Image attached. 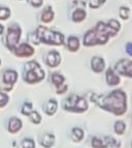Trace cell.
<instances>
[{
    "mask_svg": "<svg viewBox=\"0 0 132 148\" xmlns=\"http://www.w3.org/2000/svg\"><path fill=\"white\" fill-rule=\"evenodd\" d=\"M120 30V23L116 20H110L108 23L99 22L96 27L89 30L84 37L85 46H95L103 45L108 42L110 36L117 34Z\"/></svg>",
    "mask_w": 132,
    "mask_h": 148,
    "instance_id": "obj_1",
    "label": "cell"
},
{
    "mask_svg": "<svg viewBox=\"0 0 132 148\" xmlns=\"http://www.w3.org/2000/svg\"><path fill=\"white\" fill-rule=\"evenodd\" d=\"M104 110L112 112L115 115H122L126 112V94L122 90H115L106 96H100L98 101H94Z\"/></svg>",
    "mask_w": 132,
    "mask_h": 148,
    "instance_id": "obj_2",
    "label": "cell"
},
{
    "mask_svg": "<svg viewBox=\"0 0 132 148\" xmlns=\"http://www.w3.org/2000/svg\"><path fill=\"white\" fill-rule=\"evenodd\" d=\"M36 36L38 42H42L48 45L60 46L64 42V36L60 32L50 30L47 27H39L37 29Z\"/></svg>",
    "mask_w": 132,
    "mask_h": 148,
    "instance_id": "obj_3",
    "label": "cell"
},
{
    "mask_svg": "<svg viewBox=\"0 0 132 148\" xmlns=\"http://www.w3.org/2000/svg\"><path fill=\"white\" fill-rule=\"evenodd\" d=\"M44 78V72L40 69L39 64L35 61H30L25 65L24 80L27 83H37Z\"/></svg>",
    "mask_w": 132,
    "mask_h": 148,
    "instance_id": "obj_4",
    "label": "cell"
},
{
    "mask_svg": "<svg viewBox=\"0 0 132 148\" xmlns=\"http://www.w3.org/2000/svg\"><path fill=\"white\" fill-rule=\"evenodd\" d=\"M63 107L67 111L84 112L88 109V104L83 97H80L78 95H70L63 103Z\"/></svg>",
    "mask_w": 132,
    "mask_h": 148,
    "instance_id": "obj_5",
    "label": "cell"
},
{
    "mask_svg": "<svg viewBox=\"0 0 132 148\" xmlns=\"http://www.w3.org/2000/svg\"><path fill=\"white\" fill-rule=\"evenodd\" d=\"M20 36H21V29H20V27L18 25H12L7 29L6 47H7L10 51H14V50L17 48Z\"/></svg>",
    "mask_w": 132,
    "mask_h": 148,
    "instance_id": "obj_6",
    "label": "cell"
},
{
    "mask_svg": "<svg viewBox=\"0 0 132 148\" xmlns=\"http://www.w3.org/2000/svg\"><path fill=\"white\" fill-rule=\"evenodd\" d=\"M115 71H117L120 75L131 77L132 76V62L129 59H122L116 64Z\"/></svg>",
    "mask_w": 132,
    "mask_h": 148,
    "instance_id": "obj_7",
    "label": "cell"
},
{
    "mask_svg": "<svg viewBox=\"0 0 132 148\" xmlns=\"http://www.w3.org/2000/svg\"><path fill=\"white\" fill-rule=\"evenodd\" d=\"M34 53V49L28 44H22L15 49V54L18 57H29Z\"/></svg>",
    "mask_w": 132,
    "mask_h": 148,
    "instance_id": "obj_8",
    "label": "cell"
},
{
    "mask_svg": "<svg viewBox=\"0 0 132 148\" xmlns=\"http://www.w3.org/2000/svg\"><path fill=\"white\" fill-rule=\"evenodd\" d=\"M61 61V57L57 51H52L49 54L47 55V58H46V62L49 66L51 67H56L60 64Z\"/></svg>",
    "mask_w": 132,
    "mask_h": 148,
    "instance_id": "obj_9",
    "label": "cell"
},
{
    "mask_svg": "<svg viewBox=\"0 0 132 148\" xmlns=\"http://www.w3.org/2000/svg\"><path fill=\"white\" fill-rule=\"evenodd\" d=\"M91 65H92V69L95 73H101L104 69V60L101 57H93Z\"/></svg>",
    "mask_w": 132,
    "mask_h": 148,
    "instance_id": "obj_10",
    "label": "cell"
},
{
    "mask_svg": "<svg viewBox=\"0 0 132 148\" xmlns=\"http://www.w3.org/2000/svg\"><path fill=\"white\" fill-rule=\"evenodd\" d=\"M18 80V74L15 71H6L3 75V82L5 84H15Z\"/></svg>",
    "mask_w": 132,
    "mask_h": 148,
    "instance_id": "obj_11",
    "label": "cell"
},
{
    "mask_svg": "<svg viewBox=\"0 0 132 148\" xmlns=\"http://www.w3.org/2000/svg\"><path fill=\"white\" fill-rule=\"evenodd\" d=\"M21 127H22V121L20 120L19 118L14 117V118H12L10 120V124H8V131H10V133H17V132H19L21 130Z\"/></svg>",
    "mask_w": 132,
    "mask_h": 148,
    "instance_id": "obj_12",
    "label": "cell"
},
{
    "mask_svg": "<svg viewBox=\"0 0 132 148\" xmlns=\"http://www.w3.org/2000/svg\"><path fill=\"white\" fill-rule=\"evenodd\" d=\"M106 82L108 83V85H118L120 84V78L116 75V73L113 69H108L106 72Z\"/></svg>",
    "mask_w": 132,
    "mask_h": 148,
    "instance_id": "obj_13",
    "label": "cell"
},
{
    "mask_svg": "<svg viewBox=\"0 0 132 148\" xmlns=\"http://www.w3.org/2000/svg\"><path fill=\"white\" fill-rule=\"evenodd\" d=\"M54 142H55V137L52 134H44V135L42 136V138H40V144L46 148H49L51 146H53Z\"/></svg>",
    "mask_w": 132,
    "mask_h": 148,
    "instance_id": "obj_14",
    "label": "cell"
},
{
    "mask_svg": "<svg viewBox=\"0 0 132 148\" xmlns=\"http://www.w3.org/2000/svg\"><path fill=\"white\" fill-rule=\"evenodd\" d=\"M53 18H54V12L52 10V8L48 6L44 10H42V22L44 23H49L53 20Z\"/></svg>",
    "mask_w": 132,
    "mask_h": 148,
    "instance_id": "obj_15",
    "label": "cell"
},
{
    "mask_svg": "<svg viewBox=\"0 0 132 148\" xmlns=\"http://www.w3.org/2000/svg\"><path fill=\"white\" fill-rule=\"evenodd\" d=\"M44 111L48 115H54L57 111V101L54 99H50L44 106Z\"/></svg>",
    "mask_w": 132,
    "mask_h": 148,
    "instance_id": "obj_16",
    "label": "cell"
},
{
    "mask_svg": "<svg viewBox=\"0 0 132 148\" xmlns=\"http://www.w3.org/2000/svg\"><path fill=\"white\" fill-rule=\"evenodd\" d=\"M67 48L69 51H78L80 48V42L76 36H70L67 40Z\"/></svg>",
    "mask_w": 132,
    "mask_h": 148,
    "instance_id": "obj_17",
    "label": "cell"
},
{
    "mask_svg": "<svg viewBox=\"0 0 132 148\" xmlns=\"http://www.w3.org/2000/svg\"><path fill=\"white\" fill-rule=\"evenodd\" d=\"M86 18V12L82 8H78V10H74V12L72 14V20L74 22H82Z\"/></svg>",
    "mask_w": 132,
    "mask_h": 148,
    "instance_id": "obj_18",
    "label": "cell"
},
{
    "mask_svg": "<svg viewBox=\"0 0 132 148\" xmlns=\"http://www.w3.org/2000/svg\"><path fill=\"white\" fill-rule=\"evenodd\" d=\"M51 80H52V82L54 83V85H56V86L58 87V86H60V85L64 84V80L65 79H64V77L62 76V75L58 74V73H54V74L52 75Z\"/></svg>",
    "mask_w": 132,
    "mask_h": 148,
    "instance_id": "obj_19",
    "label": "cell"
},
{
    "mask_svg": "<svg viewBox=\"0 0 132 148\" xmlns=\"http://www.w3.org/2000/svg\"><path fill=\"white\" fill-rule=\"evenodd\" d=\"M84 138V132L81 128H73L72 130V139L76 140V142H80Z\"/></svg>",
    "mask_w": 132,
    "mask_h": 148,
    "instance_id": "obj_20",
    "label": "cell"
},
{
    "mask_svg": "<svg viewBox=\"0 0 132 148\" xmlns=\"http://www.w3.org/2000/svg\"><path fill=\"white\" fill-rule=\"evenodd\" d=\"M125 128H126V124L123 121H117L115 123V132L118 135H122L124 134Z\"/></svg>",
    "mask_w": 132,
    "mask_h": 148,
    "instance_id": "obj_21",
    "label": "cell"
},
{
    "mask_svg": "<svg viewBox=\"0 0 132 148\" xmlns=\"http://www.w3.org/2000/svg\"><path fill=\"white\" fill-rule=\"evenodd\" d=\"M92 147L93 148H105V143L101 139L94 137L92 139Z\"/></svg>",
    "mask_w": 132,
    "mask_h": 148,
    "instance_id": "obj_22",
    "label": "cell"
},
{
    "mask_svg": "<svg viewBox=\"0 0 132 148\" xmlns=\"http://www.w3.org/2000/svg\"><path fill=\"white\" fill-rule=\"evenodd\" d=\"M110 141L105 142V148H120V143L113 138H108Z\"/></svg>",
    "mask_w": 132,
    "mask_h": 148,
    "instance_id": "obj_23",
    "label": "cell"
},
{
    "mask_svg": "<svg viewBox=\"0 0 132 148\" xmlns=\"http://www.w3.org/2000/svg\"><path fill=\"white\" fill-rule=\"evenodd\" d=\"M28 116L30 117V119H31L32 122L35 123V124H38L39 122H40V120H42V117H40V115H39L36 111H32Z\"/></svg>",
    "mask_w": 132,
    "mask_h": 148,
    "instance_id": "obj_24",
    "label": "cell"
},
{
    "mask_svg": "<svg viewBox=\"0 0 132 148\" xmlns=\"http://www.w3.org/2000/svg\"><path fill=\"white\" fill-rule=\"evenodd\" d=\"M10 15V10L7 8H0V20H6Z\"/></svg>",
    "mask_w": 132,
    "mask_h": 148,
    "instance_id": "obj_25",
    "label": "cell"
},
{
    "mask_svg": "<svg viewBox=\"0 0 132 148\" xmlns=\"http://www.w3.org/2000/svg\"><path fill=\"white\" fill-rule=\"evenodd\" d=\"M7 103H8V95L5 94L4 92L0 91V108L6 106Z\"/></svg>",
    "mask_w": 132,
    "mask_h": 148,
    "instance_id": "obj_26",
    "label": "cell"
},
{
    "mask_svg": "<svg viewBox=\"0 0 132 148\" xmlns=\"http://www.w3.org/2000/svg\"><path fill=\"white\" fill-rule=\"evenodd\" d=\"M33 111V109H32V105L30 103H27V104H25L22 108V113L25 114V115H29L31 112Z\"/></svg>",
    "mask_w": 132,
    "mask_h": 148,
    "instance_id": "obj_27",
    "label": "cell"
},
{
    "mask_svg": "<svg viewBox=\"0 0 132 148\" xmlns=\"http://www.w3.org/2000/svg\"><path fill=\"white\" fill-rule=\"evenodd\" d=\"M22 146L23 148H34L35 147V144H34V141L30 140V139H26L22 142Z\"/></svg>",
    "mask_w": 132,
    "mask_h": 148,
    "instance_id": "obj_28",
    "label": "cell"
},
{
    "mask_svg": "<svg viewBox=\"0 0 132 148\" xmlns=\"http://www.w3.org/2000/svg\"><path fill=\"white\" fill-rule=\"evenodd\" d=\"M104 2H105V0H90V3H89V4H90V8H97Z\"/></svg>",
    "mask_w": 132,
    "mask_h": 148,
    "instance_id": "obj_29",
    "label": "cell"
},
{
    "mask_svg": "<svg viewBox=\"0 0 132 148\" xmlns=\"http://www.w3.org/2000/svg\"><path fill=\"white\" fill-rule=\"evenodd\" d=\"M120 16L122 19L127 20L129 18V8H120Z\"/></svg>",
    "mask_w": 132,
    "mask_h": 148,
    "instance_id": "obj_30",
    "label": "cell"
},
{
    "mask_svg": "<svg viewBox=\"0 0 132 148\" xmlns=\"http://www.w3.org/2000/svg\"><path fill=\"white\" fill-rule=\"evenodd\" d=\"M29 3L32 5V6H34V8H39L40 5L42 4V0H28Z\"/></svg>",
    "mask_w": 132,
    "mask_h": 148,
    "instance_id": "obj_31",
    "label": "cell"
},
{
    "mask_svg": "<svg viewBox=\"0 0 132 148\" xmlns=\"http://www.w3.org/2000/svg\"><path fill=\"white\" fill-rule=\"evenodd\" d=\"M66 90H67V85H65V84H62L57 87V93H59V94L64 93Z\"/></svg>",
    "mask_w": 132,
    "mask_h": 148,
    "instance_id": "obj_32",
    "label": "cell"
},
{
    "mask_svg": "<svg viewBox=\"0 0 132 148\" xmlns=\"http://www.w3.org/2000/svg\"><path fill=\"white\" fill-rule=\"evenodd\" d=\"M2 31H3V26L2 25H0V34L2 33Z\"/></svg>",
    "mask_w": 132,
    "mask_h": 148,
    "instance_id": "obj_33",
    "label": "cell"
},
{
    "mask_svg": "<svg viewBox=\"0 0 132 148\" xmlns=\"http://www.w3.org/2000/svg\"><path fill=\"white\" fill-rule=\"evenodd\" d=\"M0 64H1V60H0Z\"/></svg>",
    "mask_w": 132,
    "mask_h": 148,
    "instance_id": "obj_34",
    "label": "cell"
}]
</instances>
